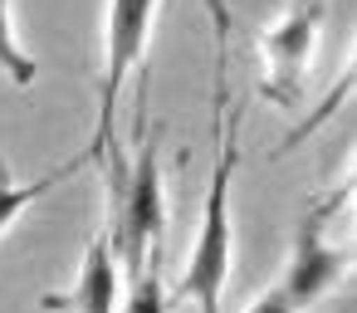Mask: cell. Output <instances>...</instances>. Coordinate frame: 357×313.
Returning <instances> with one entry per match:
<instances>
[{
    "label": "cell",
    "mask_w": 357,
    "mask_h": 313,
    "mask_svg": "<svg viewBox=\"0 0 357 313\" xmlns=\"http://www.w3.org/2000/svg\"><path fill=\"white\" fill-rule=\"evenodd\" d=\"M225 35H230V15L215 20V167H211L206 211H201V230L191 240L186 274L172 289V303L191 298L201 313H220V298L230 284V259H235L230 186H235V167H240V123L230 113V89H225Z\"/></svg>",
    "instance_id": "obj_1"
},
{
    "label": "cell",
    "mask_w": 357,
    "mask_h": 313,
    "mask_svg": "<svg viewBox=\"0 0 357 313\" xmlns=\"http://www.w3.org/2000/svg\"><path fill=\"white\" fill-rule=\"evenodd\" d=\"M108 171V240L123 264V279H137L142 269L162 264V240H167V191H162V152L157 132L142 128V147L132 167H123L118 142L103 147L93 162Z\"/></svg>",
    "instance_id": "obj_2"
},
{
    "label": "cell",
    "mask_w": 357,
    "mask_h": 313,
    "mask_svg": "<svg viewBox=\"0 0 357 313\" xmlns=\"http://www.w3.org/2000/svg\"><path fill=\"white\" fill-rule=\"evenodd\" d=\"M157 6L162 0H108V35H103V74H98V123L89 147L79 152L84 167H93L103 157L108 142H118V93L128 84V74L142 64L152 25H157Z\"/></svg>",
    "instance_id": "obj_3"
},
{
    "label": "cell",
    "mask_w": 357,
    "mask_h": 313,
    "mask_svg": "<svg viewBox=\"0 0 357 313\" xmlns=\"http://www.w3.org/2000/svg\"><path fill=\"white\" fill-rule=\"evenodd\" d=\"M318 35H323V0H298L279 25L259 30V93L269 103L294 108L303 98V79L318 54Z\"/></svg>",
    "instance_id": "obj_4"
},
{
    "label": "cell",
    "mask_w": 357,
    "mask_h": 313,
    "mask_svg": "<svg viewBox=\"0 0 357 313\" xmlns=\"http://www.w3.org/2000/svg\"><path fill=\"white\" fill-rule=\"evenodd\" d=\"M337 206H342V196H323L318 206L303 211V220L294 230V250H289V264H284L279 284H284V293H289V303L298 313L313 308L347 269V254L328 245V220H333Z\"/></svg>",
    "instance_id": "obj_5"
},
{
    "label": "cell",
    "mask_w": 357,
    "mask_h": 313,
    "mask_svg": "<svg viewBox=\"0 0 357 313\" xmlns=\"http://www.w3.org/2000/svg\"><path fill=\"white\" fill-rule=\"evenodd\" d=\"M118 303H123V264H118V254H113L108 230H98V235L89 240L74 284L40 298L45 313H59V308H69V313H118Z\"/></svg>",
    "instance_id": "obj_6"
},
{
    "label": "cell",
    "mask_w": 357,
    "mask_h": 313,
    "mask_svg": "<svg viewBox=\"0 0 357 313\" xmlns=\"http://www.w3.org/2000/svg\"><path fill=\"white\" fill-rule=\"evenodd\" d=\"M84 167V157H69L64 167H54V171H45V176H35V181H15L10 176V167H6V157H0V235H6L40 196H50L59 181H69L74 171Z\"/></svg>",
    "instance_id": "obj_7"
},
{
    "label": "cell",
    "mask_w": 357,
    "mask_h": 313,
    "mask_svg": "<svg viewBox=\"0 0 357 313\" xmlns=\"http://www.w3.org/2000/svg\"><path fill=\"white\" fill-rule=\"evenodd\" d=\"M0 74H6L15 89H30L40 79V59L20 49L15 40V15H10V0H0Z\"/></svg>",
    "instance_id": "obj_8"
},
{
    "label": "cell",
    "mask_w": 357,
    "mask_h": 313,
    "mask_svg": "<svg viewBox=\"0 0 357 313\" xmlns=\"http://www.w3.org/2000/svg\"><path fill=\"white\" fill-rule=\"evenodd\" d=\"M118 313H172V289L162 279V264H152L137 279H128V293H123Z\"/></svg>",
    "instance_id": "obj_9"
},
{
    "label": "cell",
    "mask_w": 357,
    "mask_h": 313,
    "mask_svg": "<svg viewBox=\"0 0 357 313\" xmlns=\"http://www.w3.org/2000/svg\"><path fill=\"white\" fill-rule=\"evenodd\" d=\"M245 313H298L294 303H289V293H284V284H274V289H264Z\"/></svg>",
    "instance_id": "obj_10"
},
{
    "label": "cell",
    "mask_w": 357,
    "mask_h": 313,
    "mask_svg": "<svg viewBox=\"0 0 357 313\" xmlns=\"http://www.w3.org/2000/svg\"><path fill=\"white\" fill-rule=\"evenodd\" d=\"M206 6H211V20H220V15H225V6H220V0H206Z\"/></svg>",
    "instance_id": "obj_11"
}]
</instances>
